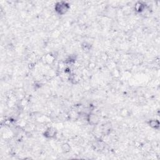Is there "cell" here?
I'll return each instance as SVG.
<instances>
[{
	"label": "cell",
	"instance_id": "cell-2",
	"mask_svg": "<svg viewBox=\"0 0 160 160\" xmlns=\"http://www.w3.org/2000/svg\"><path fill=\"white\" fill-rule=\"evenodd\" d=\"M56 130L53 127H48L44 132L43 135L47 138H52L56 136Z\"/></svg>",
	"mask_w": 160,
	"mask_h": 160
},
{
	"label": "cell",
	"instance_id": "cell-1",
	"mask_svg": "<svg viewBox=\"0 0 160 160\" xmlns=\"http://www.w3.org/2000/svg\"><path fill=\"white\" fill-rule=\"evenodd\" d=\"M54 11L58 15H64L70 9V5L66 2H58L54 4Z\"/></svg>",
	"mask_w": 160,
	"mask_h": 160
}]
</instances>
